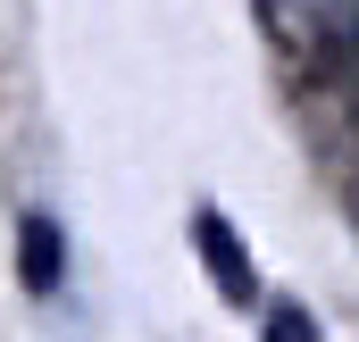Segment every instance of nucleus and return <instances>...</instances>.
Returning a JSON list of instances; mask_svg holds the SVG:
<instances>
[{"instance_id":"3","label":"nucleus","mask_w":359,"mask_h":342,"mask_svg":"<svg viewBox=\"0 0 359 342\" xmlns=\"http://www.w3.org/2000/svg\"><path fill=\"white\" fill-rule=\"evenodd\" d=\"M17 242H25V284H34V292H59V275H67V234H59L50 217H25Z\"/></svg>"},{"instance_id":"1","label":"nucleus","mask_w":359,"mask_h":342,"mask_svg":"<svg viewBox=\"0 0 359 342\" xmlns=\"http://www.w3.org/2000/svg\"><path fill=\"white\" fill-rule=\"evenodd\" d=\"M192 242H201V267H209V284H217V301H234V309H251V301H259V275H251V251H243V234H234V217H217V209H201V217H192Z\"/></svg>"},{"instance_id":"2","label":"nucleus","mask_w":359,"mask_h":342,"mask_svg":"<svg viewBox=\"0 0 359 342\" xmlns=\"http://www.w3.org/2000/svg\"><path fill=\"white\" fill-rule=\"evenodd\" d=\"M268 34L292 59H326V34H334V0H259Z\"/></svg>"},{"instance_id":"4","label":"nucleus","mask_w":359,"mask_h":342,"mask_svg":"<svg viewBox=\"0 0 359 342\" xmlns=\"http://www.w3.org/2000/svg\"><path fill=\"white\" fill-rule=\"evenodd\" d=\"M268 342H318V317L301 301H284V309H268Z\"/></svg>"}]
</instances>
